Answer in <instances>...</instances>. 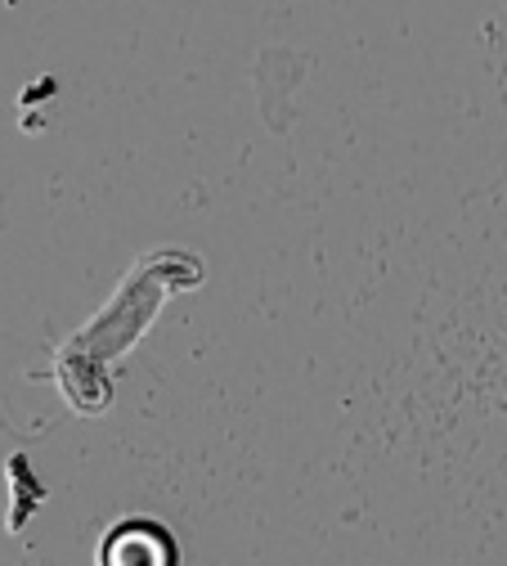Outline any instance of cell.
I'll return each instance as SVG.
<instances>
[{
	"instance_id": "cell-1",
	"label": "cell",
	"mask_w": 507,
	"mask_h": 566,
	"mask_svg": "<svg viewBox=\"0 0 507 566\" xmlns=\"http://www.w3.org/2000/svg\"><path fill=\"white\" fill-rule=\"evenodd\" d=\"M104 566H176V544L158 526H122L104 539Z\"/></svg>"
}]
</instances>
